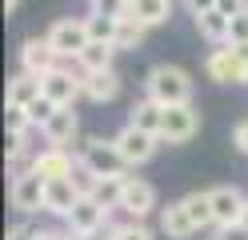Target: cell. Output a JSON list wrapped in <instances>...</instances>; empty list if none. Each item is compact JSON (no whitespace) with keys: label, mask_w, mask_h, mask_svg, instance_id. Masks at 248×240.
<instances>
[{"label":"cell","mask_w":248,"mask_h":240,"mask_svg":"<svg viewBox=\"0 0 248 240\" xmlns=\"http://www.w3.org/2000/svg\"><path fill=\"white\" fill-rule=\"evenodd\" d=\"M228 44H248V8L228 20Z\"/></svg>","instance_id":"31"},{"label":"cell","mask_w":248,"mask_h":240,"mask_svg":"<svg viewBox=\"0 0 248 240\" xmlns=\"http://www.w3.org/2000/svg\"><path fill=\"white\" fill-rule=\"evenodd\" d=\"M124 180H128V172H124V176H104V180L96 184V192H92V196H96L104 208H120V192H124Z\"/></svg>","instance_id":"25"},{"label":"cell","mask_w":248,"mask_h":240,"mask_svg":"<svg viewBox=\"0 0 248 240\" xmlns=\"http://www.w3.org/2000/svg\"><path fill=\"white\" fill-rule=\"evenodd\" d=\"M108 216H112V208H104L96 196H80L64 224H68L72 236H84V232H100L104 224H108Z\"/></svg>","instance_id":"10"},{"label":"cell","mask_w":248,"mask_h":240,"mask_svg":"<svg viewBox=\"0 0 248 240\" xmlns=\"http://www.w3.org/2000/svg\"><path fill=\"white\" fill-rule=\"evenodd\" d=\"M120 52V48L112 40H88V48L80 56H76V68L80 72H100V68H112V56Z\"/></svg>","instance_id":"18"},{"label":"cell","mask_w":248,"mask_h":240,"mask_svg":"<svg viewBox=\"0 0 248 240\" xmlns=\"http://www.w3.org/2000/svg\"><path fill=\"white\" fill-rule=\"evenodd\" d=\"M76 164H80V160H72V152H68V148H56V144L40 148L32 160H28V168L40 172L44 180H64V176H72V172H76Z\"/></svg>","instance_id":"12"},{"label":"cell","mask_w":248,"mask_h":240,"mask_svg":"<svg viewBox=\"0 0 248 240\" xmlns=\"http://www.w3.org/2000/svg\"><path fill=\"white\" fill-rule=\"evenodd\" d=\"M160 232H164L168 240H188V236L200 232V228L192 224V216H188V208H184V200H176V204L160 208Z\"/></svg>","instance_id":"17"},{"label":"cell","mask_w":248,"mask_h":240,"mask_svg":"<svg viewBox=\"0 0 248 240\" xmlns=\"http://www.w3.org/2000/svg\"><path fill=\"white\" fill-rule=\"evenodd\" d=\"M208 196H212V220H216V228L240 224L248 196H244V192H240L236 184H220V188H208Z\"/></svg>","instance_id":"9"},{"label":"cell","mask_w":248,"mask_h":240,"mask_svg":"<svg viewBox=\"0 0 248 240\" xmlns=\"http://www.w3.org/2000/svg\"><path fill=\"white\" fill-rule=\"evenodd\" d=\"M128 12L136 20H144L148 28H156V24H164L168 16H172V0H132Z\"/></svg>","instance_id":"22"},{"label":"cell","mask_w":248,"mask_h":240,"mask_svg":"<svg viewBox=\"0 0 248 240\" xmlns=\"http://www.w3.org/2000/svg\"><path fill=\"white\" fill-rule=\"evenodd\" d=\"M116 20H120V16L88 12V28H92V40H112V36H116Z\"/></svg>","instance_id":"28"},{"label":"cell","mask_w":248,"mask_h":240,"mask_svg":"<svg viewBox=\"0 0 248 240\" xmlns=\"http://www.w3.org/2000/svg\"><path fill=\"white\" fill-rule=\"evenodd\" d=\"M40 92H44V84H40V76H32V72H20V76L8 80V104H16V108H28Z\"/></svg>","instance_id":"21"},{"label":"cell","mask_w":248,"mask_h":240,"mask_svg":"<svg viewBox=\"0 0 248 240\" xmlns=\"http://www.w3.org/2000/svg\"><path fill=\"white\" fill-rule=\"evenodd\" d=\"M4 124H8V136H28V128H36L32 116H28V108H16V104H8Z\"/></svg>","instance_id":"27"},{"label":"cell","mask_w":248,"mask_h":240,"mask_svg":"<svg viewBox=\"0 0 248 240\" xmlns=\"http://www.w3.org/2000/svg\"><path fill=\"white\" fill-rule=\"evenodd\" d=\"M144 96L160 100L164 108L168 104H188L192 100V76L180 68V64H156L144 80Z\"/></svg>","instance_id":"1"},{"label":"cell","mask_w":248,"mask_h":240,"mask_svg":"<svg viewBox=\"0 0 248 240\" xmlns=\"http://www.w3.org/2000/svg\"><path fill=\"white\" fill-rule=\"evenodd\" d=\"M204 72H208V80H216V84H244V72L236 64L232 44H216L212 48V52L204 56Z\"/></svg>","instance_id":"13"},{"label":"cell","mask_w":248,"mask_h":240,"mask_svg":"<svg viewBox=\"0 0 248 240\" xmlns=\"http://www.w3.org/2000/svg\"><path fill=\"white\" fill-rule=\"evenodd\" d=\"M144 36H148V24L136 20L132 12H124L120 20H116V36H112V44L120 48V52H136V48L144 44Z\"/></svg>","instance_id":"19"},{"label":"cell","mask_w":248,"mask_h":240,"mask_svg":"<svg viewBox=\"0 0 248 240\" xmlns=\"http://www.w3.org/2000/svg\"><path fill=\"white\" fill-rule=\"evenodd\" d=\"M48 40H52V48L64 60H76L88 48V40H92V28H88V16H64V20H56L52 28H48Z\"/></svg>","instance_id":"3"},{"label":"cell","mask_w":248,"mask_h":240,"mask_svg":"<svg viewBox=\"0 0 248 240\" xmlns=\"http://www.w3.org/2000/svg\"><path fill=\"white\" fill-rule=\"evenodd\" d=\"M128 124L144 128V132H152V136H160V128H164V104H160V100H152V96L136 100V104H132V120H128Z\"/></svg>","instance_id":"20"},{"label":"cell","mask_w":248,"mask_h":240,"mask_svg":"<svg viewBox=\"0 0 248 240\" xmlns=\"http://www.w3.org/2000/svg\"><path fill=\"white\" fill-rule=\"evenodd\" d=\"M44 188H48V180H44L40 172L32 168H20L16 176H12V184H8V200L16 212H44Z\"/></svg>","instance_id":"5"},{"label":"cell","mask_w":248,"mask_h":240,"mask_svg":"<svg viewBox=\"0 0 248 240\" xmlns=\"http://www.w3.org/2000/svg\"><path fill=\"white\" fill-rule=\"evenodd\" d=\"M64 56L52 48L48 36H28L20 44V72H32V76H48L52 68H60Z\"/></svg>","instance_id":"7"},{"label":"cell","mask_w":248,"mask_h":240,"mask_svg":"<svg viewBox=\"0 0 248 240\" xmlns=\"http://www.w3.org/2000/svg\"><path fill=\"white\" fill-rule=\"evenodd\" d=\"M184 208H188V216H192L196 228L216 224V220H212V196H208V192H188V196H184Z\"/></svg>","instance_id":"24"},{"label":"cell","mask_w":248,"mask_h":240,"mask_svg":"<svg viewBox=\"0 0 248 240\" xmlns=\"http://www.w3.org/2000/svg\"><path fill=\"white\" fill-rule=\"evenodd\" d=\"M68 180L76 184V192H80V196H92V192H96V184H100V176L92 172V168H84V164H76V172L68 176Z\"/></svg>","instance_id":"29"},{"label":"cell","mask_w":248,"mask_h":240,"mask_svg":"<svg viewBox=\"0 0 248 240\" xmlns=\"http://www.w3.org/2000/svg\"><path fill=\"white\" fill-rule=\"evenodd\" d=\"M200 132V112L196 104H168L164 108V128H160V140L164 144H188Z\"/></svg>","instance_id":"6"},{"label":"cell","mask_w":248,"mask_h":240,"mask_svg":"<svg viewBox=\"0 0 248 240\" xmlns=\"http://www.w3.org/2000/svg\"><path fill=\"white\" fill-rule=\"evenodd\" d=\"M112 140H116V148H120V156H124V164H128V168L148 164V160L156 156V148L164 144L160 136H152V132H144V128H136V124H124Z\"/></svg>","instance_id":"4"},{"label":"cell","mask_w":248,"mask_h":240,"mask_svg":"<svg viewBox=\"0 0 248 240\" xmlns=\"http://www.w3.org/2000/svg\"><path fill=\"white\" fill-rule=\"evenodd\" d=\"M240 224H248V204H244V216H240Z\"/></svg>","instance_id":"43"},{"label":"cell","mask_w":248,"mask_h":240,"mask_svg":"<svg viewBox=\"0 0 248 240\" xmlns=\"http://www.w3.org/2000/svg\"><path fill=\"white\" fill-rule=\"evenodd\" d=\"M56 108H60V104L52 100V96H44V92H40V96H36V100H32V104H28V116H32V124L40 128V124H44V120H48V116H52V112H56Z\"/></svg>","instance_id":"30"},{"label":"cell","mask_w":248,"mask_h":240,"mask_svg":"<svg viewBox=\"0 0 248 240\" xmlns=\"http://www.w3.org/2000/svg\"><path fill=\"white\" fill-rule=\"evenodd\" d=\"M232 144H236V152L248 156V120H240L236 128H232Z\"/></svg>","instance_id":"34"},{"label":"cell","mask_w":248,"mask_h":240,"mask_svg":"<svg viewBox=\"0 0 248 240\" xmlns=\"http://www.w3.org/2000/svg\"><path fill=\"white\" fill-rule=\"evenodd\" d=\"M120 212L132 216V220H144L148 212H156V188L148 180L128 176V180H124V192H120Z\"/></svg>","instance_id":"11"},{"label":"cell","mask_w":248,"mask_h":240,"mask_svg":"<svg viewBox=\"0 0 248 240\" xmlns=\"http://www.w3.org/2000/svg\"><path fill=\"white\" fill-rule=\"evenodd\" d=\"M80 84H84V96L96 104H108L120 96V72L116 68H100V72H80Z\"/></svg>","instance_id":"15"},{"label":"cell","mask_w":248,"mask_h":240,"mask_svg":"<svg viewBox=\"0 0 248 240\" xmlns=\"http://www.w3.org/2000/svg\"><path fill=\"white\" fill-rule=\"evenodd\" d=\"M108 240H156V236H152V228H148V224L144 220H124V224H116V228L112 232H108Z\"/></svg>","instance_id":"26"},{"label":"cell","mask_w":248,"mask_h":240,"mask_svg":"<svg viewBox=\"0 0 248 240\" xmlns=\"http://www.w3.org/2000/svg\"><path fill=\"white\" fill-rule=\"evenodd\" d=\"M232 52H236V64L244 72V84H248V44H232Z\"/></svg>","instance_id":"39"},{"label":"cell","mask_w":248,"mask_h":240,"mask_svg":"<svg viewBox=\"0 0 248 240\" xmlns=\"http://www.w3.org/2000/svg\"><path fill=\"white\" fill-rule=\"evenodd\" d=\"M88 4H92V12H104V16H124L132 0H88Z\"/></svg>","instance_id":"33"},{"label":"cell","mask_w":248,"mask_h":240,"mask_svg":"<svg viewBox=\"0 0 248 240\" xmlns=\"http://www.w3.org/2000/svg\"><path fill=\"white\" fill-rule=\"evenodd\" d=\"M40 132L48 144H56V148H68V144L76 140V132H80V116H76V108H56L48 120L40 124Z\"/></svg>","instance_id":"14"},{"label":"cell","mask_w":248,"mask_h":240,"mask_svg":"<svg viewBox=\"0 0 248 240\" xmlns=\"http://www.w3.org/2000/svg\"><path fill=\"white\" fill-rule=\"evenodd\" d=\"M8 240H32V228H24V224H16V228H8Z\"/></svg>","instance_id":"40"},{"label":"cell","mask_w":248,"mask_h":240,"mask_svg":"<svg viewBox=\"0 0 248 240\" xmlns=\"http://www.w3.org/2000/svg\"><path fill=\"white\" fill-rule=\"evenodd\" d=\"M196 32L204 36L208 44H228V16L220 8H212L204 16H196Z\"/></svg>","instance_id":"23"},{"label":"cell","mask_w":248,"mask_h":240,"mask_svg":"<svg viewBox=\"0 0 248 240\" xmlns=\"http://www.w3.org/2000/svg\"><path fill=\"white\" fill-rule=\"evenodd\" d=\"M40 84H44V96H52L60 108H76V100L84 96L80 72L72 76V60H68V64H60V68H52L48 76H40Z\"/></svg>","instance_id":"8"},{"label":"cell","mask_w":248,"mask_h":240,"mask_svg":"<svg viewBox=\"0 0 248 240\" xmlns=\"http://www.w3.org/2000/svg\"><path fill=\"white\" fill-rule=\"evenodd\" d=\"M72 240H108V236H100V232H84V236H72Z\"/></svg>","instance_id":"41"},{"label":"cell","mask_w":248,"mask_h":240,"mask_svg":"<svg viewBox=\"0 0 248 240\" xmlns=\"http://www.w3.org/2000/svg\"><path fill=\"white\" fill-rule=\"evenodd\" d=\"M32 240H72V232L64 228V232H60V228H32Z\"/></svg>","instance_id":"38"},{"label":"cell","mask_w":248,"mask_h":240,"mask_svg":"<svg viewBox=\"0 0 248 240\" xmlns=\"http://www.w3.org/2000/svg\"><path fill=\"white\" fill-rule=\"evenodd\" d=\"M184 8H188V16L196 20V16H204V12L216 8V0H184Z\"/></svg>","instance_id":"37"},{"label":"cell","mask_w":248,"mask_h":240,"mask_svg":"<svg viewBox=\"0 0 248 240\" xmlns=\"http://www.w3.org/2000/svg\"><path fill=\"white\" fill-rule=\"evenodd\" d=\"M216 8H220L228 20H232V16H240V12L248 8V0H216Z\"/></svg>","instance_id":"36"},{"label":"cell","mask_w":248,"mask_h":240,"mask_svg":"<svg viewBox=\"0 0 248 240\" xmlns=\"http://www.w3.org/2000/svg\"><path fill=\"white\" fill-rule=\"evenodd\" d=\"M216 240H248V224H228L216 232Z\"/></svg>","instance_id":"35"},{"label":"cell","mask_w":248,"mask_h":240,"mask_svg":"<svg viewBox=\"0 0 248 240\" xmlns=\"http://www.w3.org/2000/svg\"><path fill=\"white\" fill-rule=\"evenodd\" d=\"M76 200H80V192H76V184L68 180V176L64 180H48V188H44V212H52L60 220H68Z\"/></svg>","instance_id":"16"},{"label":"cell","mask_w":248,"mask_h":240,"mask_svg":"<svg viewBox=\"0 0 248 240\" xmlns=\"http://www.w3.org/2000/svg\"><path fill=\"white\" fill-rule=\"evenodd\" d=\"M24 156H28V136H8V164L20 172L24 164Z\"/></svg>","instance_id":"32"},{"label":"cell","mask_w":248,"mask_h":240,"mask_svg":"<svg viewBox=\"0 0 248 240\" xmlns=\"http://www.w3.org/2000/svg\"><path fill=\"white\" fill-rule=\"evenodd\" d=\"M80 164L92 168L104 180V176H124L128 172V164H124V156L116 148V140H104V136H88L80 144Z\"/></svg>","instance_id":"2"},{"label":"cell","mask_w":248,"mask_h":240,"mask_svg":"<svg viewBox=\"0 0 248 240\" xmlns=\"http://www.w3.org/2000/svg\"><path fill=\"white\" fill-rule=\"evenodd\" d=\"M16 8H20V0H4V12H8V16L16 12Z\"/></svg>","instance_id":"42"}]
</instances>
